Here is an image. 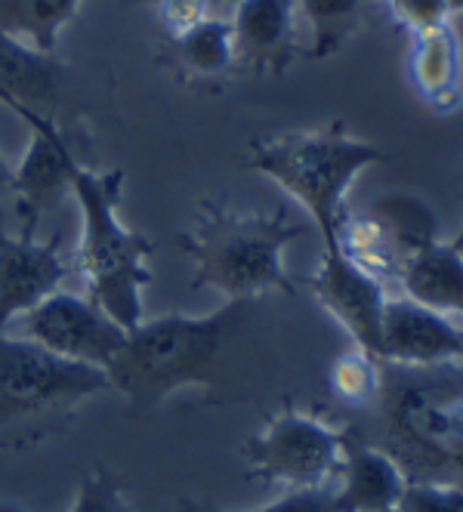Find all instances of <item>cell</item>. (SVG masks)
I'll return each mask as SVG.
<instances>
[{
	"label": "cell",
	"mask_w": 463,
	"mask_h": 512,
	"mask_svg": "<svg viewBox=\"0 0 463 512\" xmlns=\"http://www.w3.org/2000/svg\"><path fill=\"white\" fill-rule=\"evenodd\" d=\"M257 300H229L210 315H161L130 327L118 355L105 368L136 414H149L183 389L220 392L229 352L247 331Z\"/></svg>",
	"instance_id": "1"
},
{
	"label": "cell",
	"mask_w": 463,
	"mask_h": 512,
	"mask_svg": "<svg viewBox=\"0 0 463 512\" xmlns=\"http://www.w3.org/2000/svg\"><path fill=\"white\" fill-rule=\"evenodd\" d=\"M343 429L393 457L408 482H460V364H439V368L383 364V392L377 405L355 420H346Z\"/></svg>",
	"instance_id": "2"
},
{
	"label": "cell",
	"mask_w": 463,
	"mask_h": 512,
	"mask_svg": "<svg viewBox=\"0 0 463 512\" xmlns=\"http://www.w3.org/2000/svg\"><path fill=\"white\" fill-rule=\"evenodd\" d=\"M306 232L288 207L275 213H238L217 201H201L198 223L176 238L192 260V290H217L226 300H260L294 294L284 272V250Z\"/></svg>",
	"instance_id": "3"
},
{
	"label": "cell",
	"mask_w": 463,
	"mask_h": 512,
	"mask_svg": "<svg viewBox=\"0 0 463 512\" xmlns=\"http://www.w3.org/2000/svg\"><path fill=\"white\" fill-rule=\"evenodd\" d=\"M121 189L124 170L96 173L71 155L68 192L81 207L78 272L87 281V297L130 331L142 321V290L152 284L155 244L121 223Z\"/></svg>",
	"instance_id": "4"
},
{
	"label": "cell",
	"mask_w": 463,
	"mask_h": 512,
	"mask_svg": "<svg viewBox=\"0 0 463 512\" xmlns=\"http://www.w3.org/2000/svg\"><path fill=\"white\" fill-rule=\"evenodd\" d=\"M383 161V149L349 136L343 127L263 136L247 152V167L278 182L312 216L325 244L337 241L352 182L362 170Z\"/></svg>",
	"instance_id": "5"
},
{
	"label": "cell",
	"mask_w": 463,
	"mask_h": 512,
	"mask_svg": "<svg viewBox=\"0 0 463 512\" xmlns=\"http://www.w3.org/2000/svg\"><path fill=\"white\" fill-rule=\"evenodd\" d=\"M109 389L102 368L0 331V448L16 451L59 432L87 398Z\"/></svg>",
	"instance_id": "6"
},
{
	"label": "cell",
	"mask_w": 463,
	"mask_h": 512,
	"mask_svg": "<svg viewBox=\"0 0 463 512\" xmlns=\"http://www.w3.org/2000/svg\"><path fill=\"white\" fill-rule=\"evenodd\" d=\"M241 454L247 475L257 482L288 491L331 488L343 457V429L315 414L284 408L263 432L247 438Z\"/></svg>",
	"instance_id": "7"
},
{
	"label": "cell",
	"mask_w": 463,
	"mask_h": 512,
	"mask_svg": "<svg viewBox=\"0 0 463 512\" xmlns=\"http://www.w3.org/2000/svg\"><path fill=\"white\" fill-rule=\"evenodd\" d=\"M442 238L436 210L411 192L377 195L362 210H346L337 247L377 281H396L411 256Z\"/></svg>",
	"instance_id": "8"
},
{
	"label": "cell",
	"mask_w": 463,
	"mask_h": 512,
	"mask_svg": "<svg viewBox=\"0 0 463 512\" xmlns=\"http://www.w3.org/2000/svg\"><path fill=\"white\" fill-rule=\"evenodd\" d=\"M13 327H19V337L38 343L59 358L93 364L102 371L112 364L127 337L124 327L87 294L81 297L68 294V290L44 297L38 306L22 312Z\"/></svg>",
	"instance_id": "9"
},
{
	"label": "cell",
	"mask_w": 463,
	"mask_h": 512,
	"mask_svg": "<svg viewBox=\"0 0 463 512\" xmlns=\"http://www.w3.org/2000/svg\"><path fill=\"white\" fill-rule=\"evenodd\" d=\"M22 235H10L0 216V331L44 297L62 290L71 266L62 253V235L38 241V213L19 210Z\"/></svg>",
	"instance_id": "10"
},
{
	"label": "cell",
	"mask_w": 463,
	"mask_h": 512,
	"mask_svg": "<svg viewBox=\"0 0 463 512\" xmlns=\"http://www.w3.org/2000/svg\"><path fill=\"white\" fill-rule=\"evenodd\" d=\"M315 300L322 303L349 340L380 355V324H383V306H386V287L374 275H368L362 266H355L337 244H325L318 269L306 278Z\"/></svg>",
	"instance_id": "11"
},
{
	"label": "cell",
	"mask_w": 463,
	"mask_h": 512,
	"mask_svg": "<svg viewBox=\"0 0 463 512\" xmlns=\"http://www.w3.org/2000/svg\"><path fill=\"white\" fill-rule=\"evenodd\" d=\"M463 334L460 324L436 309H426L408 297H386L380 324V361L399 368H439L460 364Z\"/></svg>",
	"instance_id": "12"
},
{
	"label": "cell",
	"mask_w": 463,
	"mask_h": 512,
	"mask_svg": "<svg viewBox=\"0 0 463 512\" xmlns=\"http://www.w3.org/2000/svg\"><path fill=\"white\" fill-rule=\"evenodd\" d=\"M7 108L31 127V142L25 149V158L19 167H13V192L19 195V210L44 213L56 210L71 192H68V161H71V142L56 127L50 115L34 112L28 105H19L13 99H0Z\"/></svg>",
	"instance_id": "13"
},
{
	"label": "cell",
	"mask_w": 463,
	"mask_h": 512,
	"mask_svg": "<svg viewBox=\"0 0 463 512\" xmlns=\"http://www.w3.org/2000/svg\"><path fill=\"white\" fill-rule=\"evenodd\" d=\"M334 479L340 488H331L337 512H383L396 509L408 485L399 463L380 448L362 442L343 429V457Z\"/></svg>",
	"instance_id": "14"
},
{
	"label": "cell",
	"mask_w": 463,
	"mask_h": 512,
	"mask_svg": "<svg viewBox=\"0 0 463 512\" xmlns=\"http://www.w3.org/2000/svg\"><path fill=\"white\" fill-rule=\"evenodd\" d=\"M235 56L260 71H281L294 59V0H235Z\"/></svg>",
	"instance_id": "15"
},
{
	"label": "cell",
	"mask_w": 463,
	"mask_h": 512,
	"mask_svg": "<svg viewBox=\"0 0 463 512\" xmlns=\"http://www.w3.org/2000/svg\"><path fill=\"white\" fill-rule=\"evenodd\" d=\"M402 284V297L436 309L445 315H457L463 309V250L460 238H439L411 256L408 266L396 278Z\"/></svg>",
	"instance_id": "16"
},
{
	"label": "cell",
	"mask_w": 463,
	"mask_h": 512,
	"mask_svg": "<svg viewBox=\"0 0 463 512\" xmlns=\"http://www.w3.org/2000/svg\"><path fill=\"white\" fill-rule=\"evenodd\" d=\"M62 68L50 53L0 31V99H13L34 112L50 115L59 99Z\"/></svg>",
	"instance_id": "17"
},
{
	"label": "cell",
	"mask_w": 463,
	"mask_h": 512,
	"mask_svg": "<svg viewBox=\"0 0 463 512\" xmlns=\"http://www.w3.org/2000/svg\"><path fill=\"white\" fill-rule=\"evenodd\" d=\"M408 71L414 90L436 112H451L460 96V47L451 25L426 28L414 34Z\"/></svg>",
	"instance_id": "18"
},
{
	"label": "cell",
	"mask_w": 463,
	"mask_h": 512,
	"mask_svg": "<svg viewBox=\"0 0 463 512\" xmlns=\"http://www.w3.org/2000/svg\"><path fill=\"white\" fill-rule=\"evenodd\" d=\"M81 4L84 0H0V31L53 56L62 28L78 16Z\"/></svg>",
	"instance_id": "19"
},
{
	"label": "cell",
	"mask_w": 463,
	"mask_h": 512,
	"mask_svg": "<svg viewBox=\"0 0 463 512\" xmlns=\"http://www.w3.org/2000/svg\"><path fill=\"white\" fill-rule=\"evenodd\" d=\"M173 53L183 62L189 75L217 78L232 68L235 56V34L229 19L210 16L201 25L189 28L180 38H173Z\"/></svg>",
	"instance_id": "20"
},
{
	"label": "cell",
	"mask_w": 463,
	"mask_h": 512,
	"mask_svg": "<svg viewBox=\"0 0 463 512\" xmlns=\"http://www.w3.org/2000/svg\"><path fill=\"white\" fill-rule=\"evenodd\" d=\"M328 383L334 398L346 411L365 414L377 405L383 392V361L359 346H352L349 352L334 358Z\"/></svg>",
	"instance_id": "21"
},
{
	"label": "cell",
	"mask_w": 463,
	"mask_h": 512,
	"mask_svg": "<svg viewBox=\"0 0 463 512\" xmlns=\"http://www.w3.org/2000/svg\"><path fill=\"white\" fill-rule=\"evenodd\" d=\"M297 4L312 28V47L306 50L309 59L334 56L362 25L365 0H297Z\"/></svg>",
	"instance_id": "22"
},
{
	"label": "cell",
	"mask_w": 463,
	"mask_h": 512,
	"mask_svg": "<svg viewBox=\"0 0 463 512\" xmlns=\"http://www.w3.org/2000/svg\"><path fill=\"white\" fill-rule=\"evenodd\" d=\"M68 512H130L124 500V482L105 466H93L84 472L78 500Z\"/></svg>",
	"instance_id": "23"
},
{
	"label": "cell",
	"mask_w": 463,
	"mask_h": 512,
	"mask_svg": "<svg viewBox=\"0 0 463 512\" xmlns=\"http://www.w3.org/2000/svg\"><path fill=\"white\" fill-rule=\"evenodd\" d=\"M399 512H463V488L460 482L436 485V482H408Z\"/></svg>",
	"instance_id": "24"
},
{
	"label": "cell",
	"mask_w": 463,
	"mask_h": 512,
	"mask_svg": "<svg viewBox=\"0 0 463 512\" xmlns=\"http://www.w3.org/2000/svg\"><path fill=\"white\" fill-rule=\"evenodd\" d=\"M180 512H229L213 503H189L183 500ZM247 512H337L331 500V488H312V491H288L278 497L275 503H266L260 509H247Z\"/></svg>",
	"instance_id": "25"
},
{
	"label": "cell",
	"mask_w": 463,
	"mask_h": 512,
	"mask_svg": "<svg viewBox=\"0 0 463 512\" xmlns=\"http://www.w3.org/2000/svg\"><path fill=\"white\" fill-rule=\"evenodd\" d=\"M386 7L414 34L426 31V28L451 25V19H454V10L445 4V0H386Z\"/></svg>",
	"instance_id": "26"
},
{
	"label": "cell",
	"mask_w": 463,
	"mask_h": 512,
	"mask_svg": "<svg viewBox=\"0 0 463 512\" xmlns=\"http://www.w3.org/2000/svg\"><path fill=\"white\" fill-rule=\"evenodd\" d=\"M213 16V0H158V22L173 38Z\"/></svg>",
	"instance_id": "27"
},
{
	"label": "cell",
	"mask_w": 463,
	"mask_h": 512,
	"mask_svg": "<svg viewBox=\"0 0 463 512\" xmlns=\"http://www.w3.org/2000/svg\"><path fill=\"white\" fill-rule=\"evenodd\" d=\"M13 192V167L7 164V158L0 155V198Z\"/></svg>",
	"instance_id": "28"
},
{
	"label": "cell",
	"mask_w": 463,
	"mask_h": 512,
	"mask_svg": "<svg viewBox=\"0 0 463 512\" xmlns=\"http://www.w3.org/2000/svg\"><path fill=\"white\" fill-rule=\"evenodd\" d=\"M445 4H448V7L454 10V16H457V13H460V7H463V0H445Z\"/></svg>",
	"instance_id": "29"
},
{
	"label": "cell",
	"mask_w": 463,
	"mask_h": 512,
	"mask_svg": "<svg viewBox=\"0 0 463 512\" xmlns=\"http://www.w3.org/2000/svg\"><path fill=\"white\" fill-rule=\"evenodd\" d=\"M0 512H25V509H19V506H13V503H0Z\"/></svg>",
	"instance_id": "30"
},
{
	"label": "cell",
	"mask_w": 463,
	"mask_h": 512,
	"mask_svg": "<svg viewBox=\"0 0 463 512\" xmlns=\"http://www.w3.org/2000/svg\"><path fill=\"white\" fill-rule=\"evenodd\" d=\"M226 4H235V0H213V10H217V7H226Z\"/></svg>",
	"instance_id": "31"
},
{
	"label": "cell",
	"mask_w": 463,
	"mask_h": 512,
	"mask_svg": "<svg viewBox=\"0 0 463 512\" xmlns=\"http://www.w3.org/2000/svg\"><path fill=\"white\" fill-rule=\"evenodd\" d=\"M383 512H399V509H383Z\"/></svg>",
	"instance_id": "32"
}]
</instances>
